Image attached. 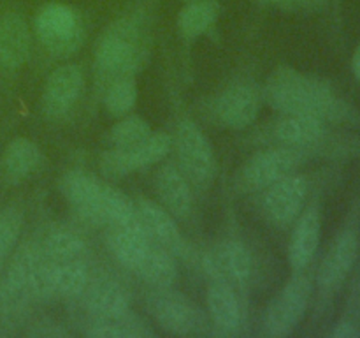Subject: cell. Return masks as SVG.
<instances>
[{"label":"cell","mask_w":360,"mask_h":338,"mask_svg":"<svg viewBox=\"0 0 360 338\" xmlns=\"http://www.w3.org/2000/svg\"><path fill=\"white\" fill-rule=\"evenodd\" d=\"M137 84L134 76H123L111 80L104 94V108L115 118L129 115L137 102Z\"/></svg>","instance_id":"29"},{"label":"cell","mask_w":360,"mask_h":338,"mask_svg":"<svg viewBox=\"0 0 360 338\" xmlns=\"http://www.w3.org/2000/svg\"><path fill=\"white\" fill-rule=\"evenodd\" d=\"M136 273L153 289H171L178 278V266L174 256L155 243Z\"/></svg>","instance_id":"25"},{"label":"cell","mask_w":360,"mask_h":338,"mask_svg":"<svg viewBox=\"0 0 360 338\" xmlns=\"http://www.w3.org/2000/svg\"><path fill=\"white\" fill-rule=\"evenodd\" d=\"M172 150V136L167 132H151L146 139L129 148L111 146L98 158L102 175L109 180H120L141 169L157 165Z\"/></svg>","instance_id":"5"},{"label":"cell","mask_w":360,"mask_h":338,"mask_svg":"<svg viewBox=\"0 0 360 338\" xmlns=\"http://www.w3.org/2000/svg\"><path fill=\"white\" fill-rule=\"evenodd\" d=\"M313 292V280L308 273L295 271L271 301L264 319V330L269 337H287L304 319Z\"/></svg>","instance_id":"6"},{"label":"cell","mask_w":360,"mask_h":338,"mask_svg":"<svg viewBox=\"0 0 360 338\" xmlns=\"http://www.w3.org/2000/svg\"><path fill=\"white\" fill-rule=\"evenodd\" d=\"M262 106V94L250 83H234L217 99L214 115L218 122L232 130H241L257 120Z\"/></svg>","instance_id":"14"},{"label":"cell","mask_w":360,"mask_h":338,"mask_svg":"<svg viewBox=\"0 0 360 338\" xmlns=\"http://www.w3.org/2000/svg\"><path fill=\"white\" fill-rule=\"evenodd\" d=\"M150 42L141 23L134 18H120L108 27L95 49V65L98 73L116 80L134 76L146 63Z\"/></svg>","instance_id":"2"},{"label":"cell","mask_w":360,"mask_h":338,"mask_svg":"<svg viewBox=\"0 0 360 338\" xmlns=\"http://www.w3.org/2000/svg\"><path fill=\"white\" fill-rule=\"evenodd\" d=\"M30 28L20 13H4L0 16V65L16 70L27 63L30 56Z\"/></svg>","instance_id":"19"},{"label":"cell","mask_w":360,"mask_h":338,"mask_svg":"<svg viewBox=\"0 0 360 338\" xmlns=\"http://www.w3.org/2000/svg\"><path fill=\"white\" fill-rule=\"evenodd\" d=\"M86 289L88 312L97 320H115L130 312V298L118 282L101 278Z\"/></svg>","instance_id":"21"},{"label":"cell","mask_w":360,"mask_h":338,"mask_svg":"<svg viewBox=\"0 0 360 338\" xmlns=\"http://www.w3.org/2000/svg\"><path fill=\"white\" fill-rule=\"evenodd\" d=\"M207 312L214 326L221 331L238 330L241 324V305L236 294V287L213 278L207 287Z\"/></svg>","instance_id":"24"},{"label":"cell","mask_w":360,"mask_h":338,"mask_svg":"<svg viewBox=\"0 0 360 338\" xmlns=\"http://www.w3.org/2000/svg\"><path fill=\"white\" fill-rule=\"evenodd\" d=\"M148 308L155 323L171 334H200L207 331V317L192 299L185 294L155 289L148 299Z\"/></svg>","instance_id":"7"},{"label":"cell","mask_w":360,"mask_h":338,"mask_svg":"<svg viewBox=\"0 0 360 338\" xmlns=\"http://www.w3.org/2000/svg\"><path fill=\"white\" fill-rule=\"evenodd\" d=\"M352 70H354V76L357 77L360 83V44L355 48L354 56H352Z\"/></svg>","instance_id":"33"},{"label":"cell","mask_w":360,"mask_h":338,"mask_svg":"<svg viewBox=\"0 0 360 338\" xmlns=\"http://www.w3.org/2000/svg\"><path fill=\"white\" fill-rule=\"evenodd\" d=\"M41 252L53 261H84L88 249L77 232L65 227H55L39 243Z\"/></svg>","instance_id":"27"},{"label":"cell","mask_w":360,"mask_h":338,"mask_svg":"<svg viewBox=\"0 0 360 338\" xmlns=\"http://www.w3.org/2000/svg\"><path fill=\"white\" fill-rule=\"evenodd\" d=\"M299 164L301 151L297 148L280 146L257 151L239 169L238 187L245 192L266 190L273 183L295 173Z\"/></svg>","instance_id":"9"},{"label":"cell","mask_w":360,"mask_h":338,"mask_svg":"<svg viewBox=\"0 0 360 338\" xmlns=\"http://www.w3.org/2000/svg\"><path fill=\"white\" fill-rule=\"evenodd\" d=\"M220 16L217 0H192L178 13V30L185 39H195L206 34Z\"/></svg>","instance_id":"26"},{"label":"cell","mask_w":360,"mask_h":338,"mask_svg":"<svg viewBox=\"0 0 360 338\" xmlns=\"http://www.w3.org/2000/svg\"><path fill=\"white\" fill-rule=\"evenodd\" d=\"M42 162V151L28 137H14L4 148L0 173L9 183H18L34 175Z\"/></svg>","instance_id":"23"},{"label":"cell","mask_w":360,"mask_h":338,"mask_svg":"<svg viewBox=\"0 0 360 338\" xmlns=\"http://www.w3.org/2000/svg\"><path fill=\"white\" fill-rule=\"evenodd\" d=\"M151 130L150 122L146 118H143L141 115H125L120 116L118 122L111 127L109 130V144L115 148H129L134 144L141 143L143 139H146Z\"/></svg>","instance_id":"30"},{"label":"cell","mask_w":360,"mask_h":338,"mask_svg":"<svg viewBox=\"0 0 360 338\" xmlns=\"http://www.w3.org/2000/svg\"><path fill=\"white\" fill-rule=\"evenodd\" d=\"M360 334V331L357 330V326H355L352 320H340V323L336 324V326L333 327V331H330V337L333 338H357Z\"/></svg>","instance_id":"32"},{"label":"cell","mask_w":360,"mask_h":338,"mask_svg":"<svg viewBox=\"0 0 360 338\" xmlns=\"http://www.w3.org/2000/svg\"><path fill=\"white\" fill-rule=\"evenodd\" d=\"M204 266L211 277L227 282L236 289L246 287L252 280V252L236 239H225L218 243L206 256Z\"/></svg>","instance_id":"13"},{"label":"cell","mask_w":360,"mask_h":338,"mask_svg":"<svg viewBox=\"0 0 360 338\" xmlns=\"http://www.w3.org/2000/svg\"><path fill=\"white\" fill-rule=\"evenodd\" d=\"M155 190L162 206L176 218L188 217L193 206V196L190 180L181 169L172 164L162 165L155 175Z\"/></svg>","instance_id":"20"},{"label":"cell","mask_w":360,"mask_h":338,"mask_svg":"<svg viewBox=\"0 0 360 338\" xmlns=\"http://www.w3.org/2000/svg\"><path fill=\"white\" fill-rule=\"evenodd\" d=\"M34 30L41 44L53 55H70L81 44L79 14L67 4L42 6L35 14Z\"/></svg>","instance_id":"8"},{"label":"cell","mask_w":360,"mask_h":338,"mask_svg":"<svg viewBox=\"0 0 360 338\" xmlns=\"http://www.w3.org/2000/svg\"><path fill=\"white\" fill-rule=\"evenodd\" d=\"M155 245L153 239L143 227V224L109 225L108 227V246L115 259L127 270L136 273L137 268L146 259L148 252Z\"/></svg>","instance_id":"17"},{"label":"cell","mask_w":360,"mask_h":338,"mask_svg":"<svg viewBox=\"0 0 360 338\" xmlns=\"http://www.w3.org/2000/svg\"><path fill=\"white\" fill-rule=\"evenodd\" d=\"M153 334L150 324L132 312L115 320H97L88 330V337L91 338H148Z\"/></svg>","instance_id":"28"},{"label":"cell","mask_w":360,"mask_h":338,"mask_svg":"<svg viewBox=\"0 0 360 338\" xmlns=\"http://www.w3.org/2000/svg\"><path fill=\"white\" fill-rule=\"evenodd\" d=\"M21 229H23V213L16 206L0 210V273L16 250Z\"/></svg>","instance_id":"31"},{"label":"cell","mask_w":360,"mask_h":338,"mask_svg":"<svg viewBox=\"0 0 360 338\" xmlns=\"http://www.w3.org/2000/svg\"><path fill=\"white\" fill-rule=\"evenodd\" d=\"M104 185L105 182L95 178L91 173L81 171V169H70V171L63 173L58 182L62 196L84 222L105 227L104 213H102Z\"/></svg>","instance_id":"10"},{"label":"cell","mask_w":360,"mask_h":338,"mask_svg":"<svg viewBox=\"0 0 360 338\" xmlns=\"http://www.w3.org/2000/svg\"><path fill=\"white\" fill-rule=\"evenodd\" d=\"M83 69L77 63H63L48 76L42 90V109L51 118L69 113L83 90Z\"/></svg>","instance_id":"16"},{"label":"cell","mask_w":360,"mask_h":338,"mask_svg":"<svg viewBox=\"0 0 360 338\" xmlns=\"http://www.w3.org/2000/svg\"><path fill=\"white\" fill-rule=\"evenodd\" d=\"M359 249V232L354 227H345L340 231V234L330 243L316 275V282L322 291L333 292L343 285L357 263Z\"/></svg>","instance_id":"12"},{"label":"cell","mask_w":360,"mask_h":338,"mask_svg":"<svg viewBox=\"0 0 360 338\" xmlns=\"http://www.w3.org/2000/svg\"><path fill=\"white\" fill-rule=\"evenodd\" d=\"M308 196V180L299 173L285 176L267 187L262 197V210L276 227H287L297 220Z\"/></svg>","instance_id":"11"},{"label":"cell","mask_w":360,"mask_h":338,"mask_svg":"<svg viewBox=\"0 0 360 338\" xmlns=\"http://www.w3.org/2000/svg\"><path fill=\"white\" fill-rule=\"evenodd\" d=\"M185 2H192V0H185Z\"/></svg>","instance_id":"34"},{"label":"cell","mask_w":360,"mask_h":338,"mask_svg":"<svg viewBox=\"0 0 360 338\" xmlns=\"http://www.w3.org/2000/svg\"><path fill=\"white\" fill-rule=\"evenodd\" d=\"M172 150L190 183L207 187L217 173V157L210 139L193 120H181L172 134Z\"/></svg>","instance_id":"4"},{"label":"cell","mask_w":360,"mask_h":338,"mask_svg":"<svg viewBox=\"0 0 360 338\" xmlns=\"http://www.w3.org/2000/svg\"><path fill=\"white\" fill-rule=\"evenodd\" d=\"M323 120L308 113H283L273 129L274 137L290 148L316 144L323 137Z\"/></svg>","instance_id":"22"},{"label":"cell","mask_w":360,"mask_h":338,"mask_svg":"<svg viewBox=\"0 0 360 338\" xmlns=\"http://www.w3.org/2000/svg\"><path fill=\"white\" fill-rule=\"evenodd\" d=\"M136 206L141 224L155 243L169 250L172 256L185 257L188 254V243L171 211L148 197H139Z\"/></svg>","instance_id":"15"},{"label":"cell","mask_w":360,"mask_h":338,"mask_svg":"<svg viewBox=\"0 0 360 338\" xmlns=\"http://www.w3.org/2000/svg\"><path fill=\"white\" fill-rule=\"evenodd\" d=\"M262 97L278 113H308L319 118L343 115V102L334 95L329 83L299 73L294 67L274 69L264 84Z\"/></svg>","instance_id":"1"},{"label":"cell","mask_w":360,"mask_h":338,"mask_svg":"<svg viewBox=\"0 0 360 338\" xmlns=\"http://www.w3.org/2000/svg\"><path fill=\"white\" fill-rule=\"evenodd\" d=\"M39 243L27 242L9 257L0 277V334H9L23 323L34 301V270Z\"/></svg>","instance_id":"3"},{"label":"cell","mask_w":360,"mask_h":338,"mask_svg":"<svg viewBox=\"0 0 360 338\" xmlns=\"http://www.w3.org/2000/svg\"><path fill=\"white\" fill-rule=\"evenodd\" d=\"M322 238V217L315 206L308 208L297 217L288 243V266L294 271H302L311 264Z\"/></svg>","instance_id":"18"}]
</instances>
